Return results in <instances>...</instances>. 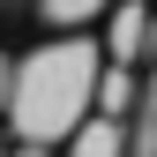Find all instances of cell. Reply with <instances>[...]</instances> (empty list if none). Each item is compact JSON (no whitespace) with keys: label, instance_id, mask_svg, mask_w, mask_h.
Segmentation results:
<instances>
[{"label":"cell","instance_id":"1","mask_svg":"<svg viewBox=\"0 0 157 157\" xmlns=\"http://www.w3.org/2000/svg\"><path fill=\"white\" fill-rule=\"evenodd\" d=\"M97 75H105V45L82 30H60L45 45H30L15 60V82H8V142L15 150H52V142H75V127L97 112Z\"/></svg>","mask_w":157,"mask_h":157},{"label":"cell","instance_id":"2","mask_svg":"<svg viewBox=\"0 0 157 157\" xmlns=\"http://www.w3.org/2000/svg\"><path fill=\"white\" fill-rule=\"evenodd\" d=\"M150 37H157V15H150V0H112V15H105V67H135L142 75L150 60Z\"/></svg>","mask_w":157,"mask_h":157},{"label":"cell","instance_id":"3","mask_svg":"<svg viewBox=\"0 0 157 157\" xmlns=\"http://www.w3.org/2000/svg\"><path fill=\"white\" fill-rule=\"evenodd\" d=\"M127 150H135V127H127V120H105V112H90L60 157H127Z\"/></svg>","mask_w":157,"mask_h":157},{"label":"cell","instance_id":"4","mask_svg":"<svg viewBox=\"0 0 157 157\" xmlns=\"http://www.w3.org/2000/svg\"><path fill=\"white\" fill-rule=\"evenodd\" d=\"M97 112L135 127V112H142V75H135V67H105V75H97Z\"/></svg>","mask_w":157,"mask_h":157},{"label":"cell","instance_id":"5","mask_svg":"<svg viewBox=\"0 0 157 157\" xmlns=\"http://www.w3.org/2000/svg\"><path fill=\"white\" fill-rule=\"evenodd\" d=\"M90 8H97V0H37V15H45V23H82Z\"/></svg>","mask_w":157,"mask_h":157},{"label":"cell","instance_id":"6","mask_svg":"<svg viewBox=\"0 0 157 157\" xmlns=\"http://www.w3.org/2000/svg\"><path fill=\"white\" fill-rule=\"evenodd\" d=\"M8 82H15V60L0 52V112H8Z\"/></svg>","mask_w":157,"mask_h":157},{"label":"cell","instance_id":"7","mask_svg":"<svg viewBox=\"0 0 157 157\" xmlns=\"http://www.w3.org/2000/svg\"><path fill=\"white\" fill-rule=\"evenodd\" d=\"M8 157H52V150H15V142H8Z\"/></svg>","mask_w":157,"mask_h":157},{"label":"cell","instance_id":"8","mask_svg":"<svg viewBox=\"0 0 157 157\" xmlns=\"http://www.w3.org/2000/svg\"><path fill=\"white\" fill-rule=\"evenodd\" d=\"M0 157H8V142H0Z\"/></svg>","mask_w":157,"mask_h":157}]
</instances>
